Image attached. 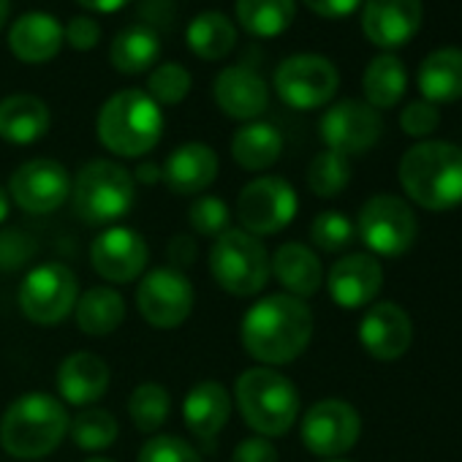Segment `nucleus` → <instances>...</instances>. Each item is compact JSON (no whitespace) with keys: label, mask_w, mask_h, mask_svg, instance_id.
I'll list each match as a JSON object with an SVG mask.
<instances>
[{"label":"nucleus","mask_w":462,"mask_h":462,"mask_svg":"<svg viewBox=\"0 0 462 462\" xmlns=\"http://www.w3.org/2000/svg\"><path fill=\"white\" fill-rule=\"evenodd\" d=\"M188 93H190V74L180 63H163L147 79V96L158 106H174L185 101Z\"/></svg>","instance_id":"e433bc0d"},{"label":"nucleus","mask_w":462,"mask_h":462,"mask_svg":"<svg viewBox=\"0 0 462 462\" xmlns=\"http://www.w3.org/2000/svg\"><path fill=\"white\" fill-rule=\"evenodd\" d=\"M400 185L427 209H451L462 204V147L448 142L413 144L400 161Z\"/></svg>","instance_id":"f03ea898"},{"label":"nucleus","mask_w":462,"mask_h":462,"mask_svg":"<svg viewBox=\"0 0 462 462\" xmlns=\"http://www.w3.org/2000/svg\"><path fill=\"white\" fill-rule=\"evenodd\" d=\"M136 462H201V457L193 451L190 443H185L182 438L174 435H155L150 438Z\"/></svg>","instance_id":"a19ab883"},{"label":"nucleus","mask_w":462,"mask_h":462,"mask_svg":"<svg viewBox=\"0 0 462 462\" xmlns=\"http://www.w3.org/2000/svg\"><path fill=\"white\" fill-rule=\"evenodd\" d=\"M63 36H66V42H69L74 50L85 52V50H93V47L101 42V25H98L93 17L79 14V17H74V20L69 23V28H63Z\"/></svg>","instance_id":"37998d69"},{"label":"nucleus","mask_w":462,"mask_h":462,"mask_svg":"<svg viewBox=\"0 0 462 462\" xmlns=\"http://www.w3.org/2000/svg\"><path fill=\"white\" fill-rule=\"evenodd\" d=\"M69 430H71L74 443L85 451H101L117 440V421L112 413H106L101 408L82 411L79 416H74Z\"/></svg>","instance_id":"c9c22d12"},{"label":"nucleus","mask_w":462,"mask_h":462,"mask_svg":"<svg viewBox=\"0 0 462 462\" xmlns=\"http://www.w3.org/2000/svg\"><path fill=\"white\" fill-rule=\"evenodd\" d=\"M163 174H161V169L155 166V163H139L136 166V177H134V182L139 180V182H144V185H152V182H158Z\"/></svg>","instance_id":"09e8293b"},{"label":"nucleus","mask_w":462,"mask_h":462,"mask_svg":"<svg viewBox=\"0 0 462 462\" xmlns=\"http://www.w3.org/2000/svg\"><path fill=\"white\" fill-rule=\"evenodd\" d=\"M171 411V397L161 383H142L128 400V416L139 432H155Z\"/></svg>","instance_id":"72a5a7b5"},{"label":"nucleus","mask_w":462,"mask_h":462,"mask_svg":"<svg viewBox=\"0 0 462 462\" xmlns=\"http://www.w3.org/2000/svg\"><path fill=\"white\" fill-rule=\"evenodd\" d=\"M9 209H12V201H9V193L4 190V185H0V223H4L9 217Z\"/></svg>","instance_id":"8fccbe9b"},{"label":"nucleus","mask_w":462,"mask_h":462,"mask_svg":"<svg viewBox=\"0 0 462 462\" xmlns=\"http://www.w3.org/2000/svg\"><path fill=\"white\" fill-rule=\"evenodd\" d=\"M134 174L106 158L85 163L71 182L74 212L88 226H109L125 217L134 207Z\"/></svg>","instance_id":"423d86ee"},{"label":"nucleus","mask_w":462,"mask_h":462,"mask_svg":"<svg viewBox=\"0 0 462 462\" xmlns=\"http://www.w3.org/2000/svg\"><path fill=\"white\" fill-rule=\"evenodd\" d=\"M69 432V413L60 400L44 392H28L14 400L0 421V446L17 459H42L52 454Z\"/></svg>","instance_id":"7ed1b4c3"},{"label":"nucleus","mask_w":462,"mask_h":462,"mask_svg":"<svg viewBox=\"0 0 462 462\" xmlns=\"http://www.w3.org/2000/svg\"><path fill=\"white\" fill-rule=\"evenodd\" d=\"M77 324L85 335L104 337L112 335L125 319L123 297L109 286H93L77 300Z\"/></svg>","instance_id":"c756f323"},{"label":"nucleus","mask_w":462,"mask_h":462,"mask_svg":"<svg viewBox=\"0 0 462 462\" xmlns=\"http://www.w3.org/2000/svg\"><path fill=\"white\" fill-rule=\"evenodd\" d=\"M36 251H39V245L28 231L4 228L0 231V273H14V270L31 264Z\"/></svg>","instance_id":"ea45409f"},{"label":"nucleus","mask_w":462,"mask_h":462,"mask_svg":"<svg viewBox=\"0 0 462 462\" xmlns=\"http://www.w3.org/2000/svg\"><path fill=\"white\" fill-rule=\"evenodd\" d=\"M77 275L58 262L31 270L20 286V310L25 313V319L42 327L60 324L77 308Z\"/></svg>","instance_id":"1a4fd4ad"},{"label":"nucleus","mask_w":462,"mask_h":462,"mask_svg":"<svg viewBox=\"0 0 462 462\" xmlns=\"http://www.w3.org/2000/svg\"><path fill=\"white\" fill-rule=\"evenodd\" d=\"M438 123H440V112L430 101H411L400 115V128L413 139L430 136L438 128Z\"/></svg>","instance_id":"79ce46f5"},{"label":"nucleus","mask_w":462,"mask_h":462,"mask_svg":"<svg viewBox=\"0 0 462 462\" xmlns=\"http://www.w3.org/2000/svg\"><path fill=\"white\" fill-rule=\"evenodd\" d=\"M235 14L245 33L275 39L294 23L297 0H235Z\"/></svg>","instance_id":"7c9ffc66"},{"label":"nucleus","mask_w":462,"mask_h":462,"mask_svg":"<svg viewBox=\"0 0 462 462\" xmlns=\"http://www.w3.org/2000/svg\"><path fill=\"white\" fill-rule=\"evenodd\" d=\"M302 4L319 14V17H327V20H343L348 14H354L359 6H362V0H302Z\"/></svg>","instance_id":"a18cd8bd"},{"label":"nucleus","mask_w":462,"mask_h":462,"mask_svg":"<svg viewBox=\"0 0 462 462\" xmlns=\"http://www.w3.org/2000/svg\"><path fill=\"white\" fill-rule=\"evenodd\" d=\"M283 152V136L275 125L270 123H248L243 125L235 139H231V155L235 161L248 169V171H262L270 169Z\"/></svg>","instance_id":"cd10ccee"},{"label":"nucleus","mask_w":462,"mask_h":462,"mask_svg":"<svg viewBox=\"0 0 462 462\" xmlns=\"http://www.w3.org/2000/svg\"><path fill=\"white\" fill-rule=\"evenodd\" d=\"M297 193L291 182L283 177H259L240 190L237 215L243 220V231L254 237L278 235L297 215Z\"/></svg>","instance_id":"9b49d317"},{"label":"nucleus","mask_w":462,"mask_h":462,"mask_svg":"<svg viewBox=\"0 0 462 462\" xmlns=\"http://www.w3.org/2000/svg\"><path fill=\"white\" fill-rule=\"evenodd\" d=\"M359 340L365 351L381 362L400 359L411 348V340H413L411 316L394 302H378L362 316Z\"/></svg>","instance_id":"a211bd4d"},{"label":"nucleus","mask_w":462,"mask_h":462,"mask_svg":"<svg viewBox=\"0 0 462 462\" xmlns=\"http://www.w3.org/2000/svg\"><path fill=\"white\" fill-rule=\"evenodd\" d=\"M354 235H356L354 223L343 212H335V209L316 215V220L310 226V240L327 254L346 251L354 243Z\"/></svg>","instance_id":"4c0bfd02"},{"label":"nucleus","mask_w":462,"mask_h":462,"mask_svg":"<svg viewBox=\"0 0 462 462\" xmlns=\"http://www.w3.org/2000/svg\"><path fill=\"white\" fill-rule=\"evenodd\" d=\"M329 462H340V459H329Z\"/></svg>","instance_id":"864d4df0"},{"label":"nucleus","mask_w":462,"mask_h":462,"mask_svg":"<svg viewBox=\"0 0 462 462\" xmlns=\"http://www.w3.org/2000/svg\"><path fill=\"white\" fill-rule=\"evenodd\" d=\"M188 220H190L193 231H199V235L220 237L223 231H228L231 212H228L223 199H217V196H199L190 204V209H188Z\"/></svg>","instance_id":"58836bf2"},{"label":"nucleus","mask_w":462,"mask_h":462,"mask_svg":"<svg viewBox=\"0 0 462 462\" xmlns=\"http://www.w3.org/2000/svg\"><path fill=\"white\" fill-rule=\"evenodd\" d=\"M150 251L139 231L128 226H112L93 243L90 262L93 270L109 283H131L147 267Z\"/></svg>","instance_id":"dca6fc26"},{"label":"nucleus","mask_w":462,"mask_h":462,"mask_svg":"<svg viewBox=\"0 0 462 462\" xmlns=\"http://www.w3.org/2000/svg\"><path fill=\"white\" fill-rule=\"evenodd\" d=\"M340 85L337 69L324 55L302 52L286 58L275 71L278 96L294 109H319L335 98Z\"/></svg>","instance_id":"9d476101"},{"label":"nucleus","mask_w":462,"mask_h":462,"mask_svg":"<svg viewBox=\"0 0 462 462\" xmlns=\"http://www.w3.org/2000/svg\"><path fill=\"white\" fill-rule=\"evenodd\" d=\"M158 55H161V39L147 25L123 28L109 47V63L120 74H142L155 66Z\"/></svg>","instance_id":"c85d7f7f"},{"label":"nucleus","mask_w":462,"mask_h":462,"mask_svg":"<svg viewBox=\"0 0 462 462\" xmlns=\"http://www.w3.org/2000/svg\"><path fill=\"white\" fill-rule=\"evenodd\" d=\"M58 389L69 405H90L109 389V367L101 356L77 351L60 362Z\"/></svg>","instance_id":"5701e85b"},{"label":"nucleus","mask_w":462,"mask_h":462,"mask_svg":"<svg viewBox=\"0 0 462 462\" xmlns=\"http://www.w3.org/2000/svg\"><path fill=\"white\" fill-rule=\"evenodd\" d=\"M240 337L245 351L264 365H289L313 337L310 308L291 294H273L248 308Z\"/></svg>","instance_id":"f257e3e1"},{"label":"nucleus","mask_w":462,"mask_h":462,"mask_svg":"<svg viewBox=\"0 0 462 462\" xmlns=\"http://www.w3.org/2000/svg\"><path fill=\"white\" fill-rule=\"evenodd\" d=\"M421 28V0H365L362 31L383 50L408 44Z\"/></svg>","instance_id":"f3484780"},{"label":"nucleus","mask_w":462,"mask_h":462,"mask_svg":"<svg viewBox=\"0 0 462 462\" xmlns=\"http://www.w3.org/2000/svg\"><path fill=\"white\" fill-rule=\"evenodd\" d=\"M419 90L430 104H451L462 98V50L443 47L419 66Z\"/></svg>","instance_id":"bb28decb"},{"label":"nucleus","mask_w":462,"mask_h":462,"mask_svg":"<svg viewBox=\"0 0 462 462\" xmlns=\"http://www.w3.org/2000/svg\"><path fill=\"white\" fill-rule=\"evenodd\" d=\"M231 462H278V448L273 446L270 438H245L243 443H237L235 454H231Z\"/></svg>","instance_id":"c03bdc74"},{"label":"nucleus","mask_w":462,"mask_h":462,"mask_svg":"<svg viewBox=\"0 0 462 462\" xmlns=\"http://www.w3.org/2000/svg\"><path fill=\"white\" fill-rule=\"evenodd\" d=\"M270 267H273L278 283L286 289V294H291L297 300L313 297L321 289V281H324L321 262L302 243H286V245H281L275 251V259H273Z\"/></svg>","instance_id":"a878e982"},{"label":"nucleus","mask_w":462,"mask_h":462,"mask_svg":"<svg viewBox=\"0 0 462 462\" xmlns=\"http://www.w3.org/2000/svg\"><path fill=\"white\" fill-rule=\"evenodd\" d=\"M359 237L378 256H402L419 235L413 209L392 193H378L359 209Z\"/></svg>","instance_id":"6e6552de"},{"label":"nucleus","mask_w":462,"mask_h":462,"mask_svg":"<svg viewBox=\"0 0 462 462\" xmlns=\"http://www.w3.org/2000/svg\"><path fill=\"white\" fill-rule=\"evenodd\" d=\"M188 47L201 60H220L237 44V28L220 12H201L185 31Z\"/></svg>","instance_id":"2f4dec72"},{"label":"nucleus","mask_w":462,"mask_h":462,"mask_svg":"<svg viewBox=\"0 0 462 462\" xmlns=\"http://www.w3.org/2000/svg\"><path fill=\"white\" fill-rule=\"evenodd\" d=\"M9 6H12V0H0V28H4L9 20Z\"/></svg>","instance_id":"3c124183"},{"label":"nucleus","mask_w":462,"mask_h":462,"mask_svg":"<svg viewBox=\"0 0 462 462\" xmlns=\"http://www.w3.org/2000/svg\"><path fill=\"white\" fill-rule=\"evenodd\" d=\"M362 421L354 405L343 400H321L302 416V443L316 457H340L359 440Z\"/></svg>","instance_id":"4468645a"},{"label":"nucleus","mask_w":462,"mask_h":462,"mask_svg":"<svg viewBox=\"0 0 462 462\" xmlns=\"http://www.w3.org/2000/svg\"><path fill=\"white\" fill-rule=\"evenodd\" d=\"M235 400L245 424L262 438H278L289 432L300 416L297 386L273 367L245 370L235 383Z\"/></svg>","instance_id":"39448f33"},{"label":"nucleus","mask_w":462,"mask_h":462,"mask_svg":"<svg viewBox=\"0 0 462 462\" xmlns=\"http://www.w3.org/2000/svg\"><path fill=\"white\" fill-rule=\"evenodd\" d=\"M381 131H383L381 115L370 104H362L354 98L337 101L321 117L324 144L346 158L367 152L381 139Z\"/></svg>","instance_id":"2eb2a0df"},{"label":"nucleus","mask_w":462,"mask_h":462,"mask_svg":"<svg viewBox=\"0 0 462 462\" xmlns=\"http://www.w3.org/2000/svg\"><path fill=\"white\" fill-rule=\"evenodd\" d=\"M9 196L20 209L47 215L71 199V177L63 163L52 158H33L23 163L9 180Z\"/></svg>","instance_id":"ddd939ff"},{"label":"nucleus","mask_w":462,"mask_h":462,"mask_svg":"<svg viewBox=\"0 0 462 462\" xmlns=\"http://www.w3.org/2000/svg\"><path fill=\"white\" fill-rule=\"evenodd\" d=\"M161 174H163V182L169 185L171 193L196 196L215 182L217 155L212 147H207L201 142H188V144L171 150Z\"/></svg>","instance_id":"412c9836"},{"label":"nucleus","mask_w":462,"mask_h":462,"mask_svg":"<svg viewBox=\"0 0 462 462\" xmlns=\"http://www.w3.org/2000/svg\"><path fill=\"white\" fill-rule=\"evenodd\" d=\"M136 305L150 327L174 329L193 310V286L182 273L171 267H158L147 273L144 281L139 283Z\"/></svg>","instance_id":"f8f14e48"},{"label":"nucleus","mask_w":462,"mask_h":462,"mask_svg":"<svg viewBox=\"0 0 462 462\" xmlns=\"http://www.w3.org/2000/svg\"><path fill=\"white\" fill-rule=\"evenodd\" d=\"M215 104L235 120H256L270 104L267 82L248 66H228L215 77Z\"/></svg>","instance_id":"6ab92c4d"},{"label":"nucleus","mask_w":462,"mask_h":462,"mask_svg":"<svg viewBox=\"0 0 462 462\" xmlns=\"http://www.w3.org/2000/svg\"><path fill=\"white\" fill-rule=\"evenodd\" d=\"M77 4L85 9V12H93V14H112V12H120L125 9L131 0H77Z\"/></svg>","instance_id":"de8ad7c7"},{"label":"nucleus","mask_w":462,"mask_h":462,"mask_svg":"<svg viewBox=\"0 0 462 462\" xmlns=\"http://www.w3.org/2000/svg\"><path fill=\"white\" fill-rule=\"evenodd\" d=\"M166 256H169L171 270L182 273V270H188V267L193 264V259H196V243H193L190 237H185V235L171 237V243H169V248H166Z\"/></svg>","instance_id":"49530a36"},{"label":"nucleus","mask_w":462,"mask_h":462,"mask_svg":"<svg viewBox=\"0 0 462 462\" xmlns=\"http://www.w3.org/2000/svg\"><path fill=\"white\" fill-rule=\"evenodd\" d=\"M209 273L223 291L235 297H254L270 281L267 248L248 231L228 228L209 251Z\"/></svg>","instance_id":"0eeeda50"},{"label":"nucleus","mask_w":462,"mask_h":462,"mask_svg":"<svg viewBox=\"0 0 462 462\" xmlns=\"http://www.w3.org/2000/svg\"><path fill=\"white\" fill-rule=\"evenodd\" d=\"M351 182V161L335 150L319 152L308 166V185L316 196L332 199Z\"/></svg>","instance_id":"f704fd0d"},{"label":"nucleus","mask_w":462,"mask_h":462,"mask_svg":"<svg viewBox=\"0 0 462 462\" xmlns=\"http://www.w3.org/2000/svg\"><path fill=\"white\" fill-rule=\"evenodd\" d=\"M50 131V106L31 93H14L0 101V139L33 144Z\"/></svg>","instance_id":"b1692460"},{"label":"nucleus","mask_w":462,"mask_h":462,"mask_svg":"<svg viewBox=\"0 0 462 462\" xmlns=\"http://www.w3.org/2000/svg\"><path fill=\"white\" fill-rule=\"evenodd\" d=\"M98 139L120 158L147 155L163 134V112L144 90H120L98 112Z\"/></svg>","instance_id":"20e7f679"},{"label":"nucleus","mask_w":462,"mask_h":462,"mask_svg":"<svg viewBox=\"0 0 462 462\" xmlns=\"http://www.w3.org/2000/svg\"><path fill=\"white\" fill-rule=\"evenodd\" d=\"M85 462H112V459H106V457H93V459H85Z\"/></svg>","instance_id":"603ef678"},{"label":"nucleus","mask_w":462,"mask_h":462,"mask_svg":"<svg viewBox=\"0 0 462 462\" xmlns=\"http://www.w3.org/2000/svg\"><path fill=\"white\" fill-rule=\"evenodd\" d=\"M365 98L373 109H392L408 88V71L397 55H378L370 60L365 79Z\"/></svg>","instance_id":"473e14b6"},{"label":"nucleus","mask_w":462,"mask_h":462,"mask_svg":"<svg viewBox=\"0 0 462 462\" xmlns=\"http://www.w3.org/2000/svg\"><path fill=\"white\" fill-rule=\"evenodd\" d=\"M231 416V397L223 383L217 381H201L196 383L182 402V419L185 427L196 438H212L217 435Z\"/></svg>","instance_id":"393cba45"},{"label":"nucleus","mask_w":462,"mask_h":462,"mask_svg":"<svg viewBox=\"0 0 462 462\" xmlns=\"http://www.w3.org/2000/svg\"><path fill=\"white\" fill-rule=\"evenodd\" d=\"M383 286V270L370 254H351L329 270V294L346 308L356 310L370 305Z\"/></svg>","instance_id":"aec40b11"},{"label":"nucleus","mask_w":462,"mask_h":462,"mask_svg":"<svg viewBox=\"0 0 462 462\" xmlns=\"http://www.w3.org/2000/svg\"><path fill=\"white\" fill-rule=\"evenodd\" d=\"M63 42V25L47 12H28L9 31V47L23 63H47L58 58Z\"/></svg>","instance_id":"4be33fe9"}]
</instances>
